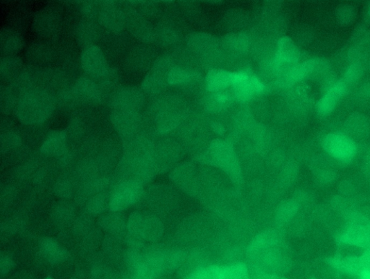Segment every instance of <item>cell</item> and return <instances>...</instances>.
Returning <instances> with one entry per match:
<instances>
[{"mask_svg":"<svg viewBox=\"0 0 370 279\" xmlns=\"http://www.w3.org/2000/svg\"><path fill=\"white\" fill-rule=\"evenodd\" d=\"M341 192L343 196L350 198L351 196L355 195L357 192L356 187L354 184L349 181H345L341 184Z\"/></svg>","mask_w":370,"mask_h":279,"instance_id":"9f6ffc18","label":"cell"},{"mask_svg":"<svg viewBox=\"0 0 370 279\" xmlns=\"http://www.w3.org/2000/svg\"><path fill=\"white\" fill-rule=\"evenodd\" d=\"M103 30L104 29L96 21L82 18L75 27L76 42L82 49L97 45L102 37Z\"/></svg>","mask_w":370,"mask_h":279,"instance_id":"cb8c5ba5","label":"cell"},{"mask_svg":"<svg viewBox=\"0 0 370 279\" xmlns=\"http://www.w3.org/2000/svg\"><path fill=\"white\" fill-rule=\"evenodd\" d=\"M15 267V261L9 254H2L0 257V273L7 276Z\"/></svg>","mask_w":370,"mask_h":279,"instance_id":"11a10c76","label":"cell"},{"mask_svg":"<svg viewBox=\"0 0 370 279\" xmlns=\"http://www.w3.org/2000/svg\"><path fill=\"white\" fill-rule=\"evenodd\" d=\"M150 209L155 213H169L175 209L179 203V195L169 186H157L149 189L144 193Z\"/></svg>","mask_w":370,"mask_h":279,"instance_id":"44dd1931","label":"cell"},{"mask_svg":"<svg viewBox=\"0 0 370 279\" xmlns=\"http://www.w3.org/2000/svg\"><path fill=\"white\" fill-rule=\"evenodd\" d=\"M360 279H370V271L364 270L360 275Z\"/></svg>","mask_w":370,"mask_h":279,"instance_id":"91938a15","label":"cell"},{"mask_svg":"<svg viewBox=\"0 0 370 279\" xmlns=\"http://www.w3.org/2000/svg\"><path fill=\"white\" fill-rule=\"evenodd\" d=\"M44 279H55V278H53V277L48 276L45 278Z\"/></svg>","mask_w":370,"mask_h":279,"instance_id":"6125c7cd","label":"cell"},{"mask_svg":"<svg viewBox=\"0 0 370 279\" xmlns=\"http://www.w3.org/2000/svg\"><path fill=\"white\" fill-rule=\"evenodd\" d=\"M25 65L19 56L2 57L0 62V75L2 81L10 84L23 71Z\"/></svg>","mask_w":370,"mask_h":279,"instance_id":"f35d334b","label":"cell"},{"mask_svg":"<svg viewBox=\"0 0 370 279\" xmlns=\"http://www.w3.org/2000/svg\"><path fill=\"white\" fill-rule=\"evenodd\" d=\"M249 279H289V278L281 275L264 274V275L250 277Z\"/></svg>","mask_w":370,"mask_h":279,"instance_id":"680465c9","label":"cell"},{"mask_svg":"<svg viewBox=\"0 0 370 279\" xmlns=\"http://www.w3.org/2000/svg\"><path fill=\"white\" fill-rule=\"evenodd\" d=\"M299 208L300 206L294 199L283 201L275 211L276 222L280 226L290 224L297 215Z\"/></svg>","mask_w":370,"mask_h":279,"instance_id":"60d3db41","label":"cell"},{"mask_svg":"<svg viewBox=\"0 0 370 279\" xmlns=\"http://www.w3.org/2000/svg\"><path fill=\"white\" fill-rule=\"evenodd\" d=\"M194 110L188 98L179 92H165L153 97L143 114L144 129L159 136L171 135Z\"/></svg>","mask_w":370,"mask_h":279,"instance_id":"6da1fadb","label":"cell"},{"mask_svg":"<svg viewBox=\"0 0 370 279\" xmlns=\"http://www.w3.org/2000/svg\"><path fill=\"white\" fill-rule=\"evenodd\" d=\"M19 279H31V278H28V277H25V278H19Z\"/></svg>","mask_w":370,"mask_h":279,"instance_id":"be15d7a7","label":"cell"},{"mask_svg":"<svg viewBox=\"0 0 370 279\" xmlns=\"http://www.w3.org/2000/svg\"><path fill=\"white\" fill-rule=\"evenodd\" d=\"M121 75L118 70L115 67H111L109 73L102 79L96 82L99 89L102 91L105 101L109 96L121 87Z\"/></svg>","mask_w":370,"mask_h":279,"instance_id":"ee69618b","label":"cell"},{"mask_svg":"<svg viewBox=\"0 0 370 279\" xmlns=\"http://www.w3.org/2000/svg\"><path fill=\"white\" fill-rule=\"evenodd\" d=\"M360 264L362 271L364 270L370 271V249L365 250L360 257Z\"/></svg>","mask_w":370,"mask_h":279,"instance_id":"6f0895ef","label":"cell"},{"mask_svg":"<svg viewBox=\"0 0 370 279\" xmlns=\"http://www.w3.org/2000/svg\"><path fill=\"white\" fill-rule=\"evenodd\" d=\"M144 242L155 243L164 234V224L154 213L134 211L127 218V231Z\"/></svg>","mask_w":370,"mask_h":279,"instance_id":"5b68a950","label":"cell"},{"mask_svg":"<svg viewBox=\"0 0 370 279\" xmlns=\"http://www.w3.org/2000/svg\"><path fill=\"white\" fill-rule=\"evenodd\" d=\"M158 57L154 46L141 42L133 44L121 64L123 71L132 77L141 76L152 69Z\"/></svg>","mask_w":370,"mask_h":279,"instance_id":"8992f818","label":"cell"},{"mask_svg":"<svg viewBox=\"0 0 370 279\" xmlns=\"http://www.w3.org/2000/svg\"><path fill=\"white\" fill-rule=\"evenodd\" d=\"M26 59L33 66L53 67L58 60L57 46L42 40L33 42L26 48Z\"/></svg>","mask_w":370,"mask_h":279,"instance_id":"ffe728a7","label":"cell"},{"mask_svg":"<svg viewBox=\"0 0 370 279\" xmlns=\"http://www.w3.org/2000/svg\"><path fill=\"white\" fill-rule=\"evenodd\" d=\"M106 102L112 110L141 111L146 105V94L142 88L138 86H122L112 93Z\"/></svg>","mask_w":370,"mask_h":279,"instance_id":"30bf717a","label":"cell"},{"mask_svg":"<svg viewBox=\"0 0 370 279\" xmlns=\"http://www.w3.org/2000/svg\"><path fill=\"white\" fill-rule=\"evenodd\" d=\"M110 178L105 174L82 183L76 194V199L79 204H85L93 196L107 191L110 183Z\"/></svg>","mask_w":370,"mask_h":279,"instance_id":"4dcf8cb0","label":"cell"},{"mask_svg":"<svg viewBox=\"0 0 370 279\" xmlns=\"http://www.w3.org/2000/svg\"><path fill=\"white\" fill-rule=\"evenodd\" d=\"M113 272L106 266L95 264L91 271L90 279H116Z\"/></svg>","mask_w":370,"mask_h":279,"instance_id":"f5cc1de1","label":"cell"},{"mask_svg":"<svg viewBox=\"0 0 370 279\" xmlns=\"http://www.w3.org/2000/svg\"><path fill=\"white\" fill-rule=\"evenodd\" d=\"M127 219L123 212L109 211L98 217V225L107 235L123 236L127 231Z\"/></svg>","mask_w":370,"mask_h":279,"instance_id":"d6a6232c","label":"cell"},{"mask_svg":"<svg viewBox=\"0 0 370 279\" xmlns=\"http://www.w3.org/2000/svg\"><path fill=\"white\" fill-rule=\"evenodd\" d=\"M197 104L198 109L210 118L222 116L239 105L232 88L220 92L207 91Z\"/></svg>","mask_w":370,"mask_h":279,"instance_id":"8fae6325","label":"cell"},{"mask_svg":"<svg viewBox=\"0 0 370 279\" xmlns=\"http://www.w3.org/2000/svg\"><path fill=\"white\" fill-rule=\"evenodd\" d=\"M39 250L43 258L50 264H60L69 259V252L58 241L52 237H44L39 242Z\"/></svg>","mask_w":370,"mask_h":279,"instance_id":"1f68e13d","label":"cell"},{"mask_svg":"<svg viewBox=\"0 0 370 279\" xmlns=\"http://www.w3.org/2000/svg\"><path fill=\"white\" fill-rule=\"evenodd\" d=\"M179 30L171 23L162 21L156 26L155 44L163 47L175 48L179 45Z\"/></svg>","mask_w":370,"mask_h":279,"instance_id":"d590c367","label":"cell"},{"mask_svg":"<svg viewBox=\"0 0 370 279\" xmlns=\"http://www.w3.org/2000/svg\"><path fill=\"white\" fill-rule=\"evenodd\" d=\"M235 72L224 69L213 70L207 73L205 78L206 90L209 92H220L232 88Z\"/></svg>","mask_w":370,"mask_h":279,"instance_id":"836d02e7","label":"cell"},{"mask_svg":"<svg viewBox=\"0 0 370 279\" xmlns=\"http://www.w3.org/2000/svg\"><path fill=\"white\" fill-rule=\"evenodd\" d=\"M122 33H113L104 29L98 45L105 55L111 67L123 63L129 51L128 40Z\"/></svg>","mask_w":370,"mask_h":279,"instance_id":"e0dca14e","label":"cell"},{"mask_svg":"<svg viewBox=\"0 0 370 279\" xmlns=\"http://www.w3.org/2000/svg\"><path fill=\"white\" fill-rule=\"evenodd\" d=\"M301 58L299 48L292 39L289 37L281 38L278 41L277 51L274 59L279 79L301 62Z\"/></svg>","mask_w":370,"mask_h":279,"instance_id":"ac0fdd59","label":"cell"},{"mask_svg":"<svg viewBox=\"0 0 370 279\" xmlns=\"http://www.w3.org/2000/svg\"><path fill=\"white\" fill-rule=\"evenodd\" d=\"M169 87L168 75L152 70L147 73L141 84L146 94L152 98L166 92Z\"/></svg>","mask_w":370,"mask_h":279,"instance_id":"e575fe53","label":"cell"},{"mask_svg":"<svg viewBox=\"0 0 370 279\" xmlns=\"http://www.w3.org/2000/svg\"><path fill=\"white\" fill-rule=\"evenodd\" d=\"M315 178L319 184L326 186L335 181L336 174L331 170L324 168L315 172Z\"/></svg>","mask_w":370,"mask_h":279,"instance_id":"db71d44e","label":"cell"},{"mask_svg":"<svg viewBox=\"0 0 370 279\" xmlns=\"http://www.w3.org/2000/svg\"><path fill=\"white\" fill-rule=\"evenodd\" d=\"M20 93L17 91L10 84H2L0 91V106L3 116H8L14 113L18 105Z\"/></svg>","mask_w":370,"mask_h":279,"instance_id":"ab89813d","label":"cell"},{"mask_svg":"<svg viewBox=\"0 0 370 279\" xmlns=\"http://www.w3.org/2000/svg\"><path fill=\"white\" fill-rule=\"evenodd\" d=\"M251 43L249 31L229 33L221 39L224 52L231 58H243L249 56Z\"/></svg>","mask_w":370,"mask_h":279,"instance_id":"603a6c76","label":"cell"},{"mask_svg":"<svg viewBox=\"0 0 370 279\" xmlns=\"http://www.w3.org/2000/svg\"><path fill=\"white\" fill-rule=\"evenodd\" d=\"M176 67L177 64L173 55L165 53L158 57L150 70L168 75Z\"/></svg>","mask_w":370,"mask_h":279,"instance_id":"c3c4849f","label":"cell"},{"mask_svg":"<svg viewBox=\"0 0 370 279\" xmlns=\"http://www.w3.org/2000/svg\"><path fill=\"white\" fill-rule=\"evenodd\" d=\"M97 21L107 30L122 33L126 28L127 21L123 5L116 1H103Z\"/></svg>","mask_w":370,"mask_h":279,"instance_id":"d6986e66","label":"cell"},{"mask_svg":"<svg viewBox=\"0 0 370 279\" xmlns=\"http://www.w3.org/2000/svg\"><path fill=\"white\" fill-rule=\"evenodd\" d=\"M347 91L346 82L336 81L324 94L317 104V111L321 116H326L339 105Z\"/></svg>","mask_w":370,"mask_h":279,"instance_id":"4316f807","label":"cell"},{"mask_svg":"<svg viewBox=\"0 0 370 279\" xmlns=\"http://www.w3.org/2000/svg\"><path fill=\"white\" fill-rule=\"evenodd\" d=\"M155 143V160L158 172L175 165L186 151L182 143L173 135L160 136Z\"/></svg>","mask_w":370,"mask_h":279,"instance_id":"7c38bea8","label":"cell"},{"mask_svg":"<svg viewBox=\"0 0 370 279\" xmlns=\"http://www.w3.org/2000/svg\"><path fill=\"white\" fill-rule=\"evenodd\" d=\"M186 45L197 57L206 55L222 47L220 39L203 32L190 35Z\"/></svg>","mask_w":370,"mask_h":279,"instance_id":"83f0119b","label":"cell"},{"mask_svg":"<svg viewBox=\"0 0 370 279\" xmlns=\"http://www.w3.org/2000/svg\"><path fill=\"white\" fill-rule=\"evenodd\" d=\"M25 41L21 33L15 28L5 27L0 33V48L2 57L15 56L21 52Z\"/></svg>","mask_w":370,"mask_h":279,"instance_id":"f546056e","label":"cell"},{"mask_svg":"<svg viewBox=\"0 0 370 279\" xmlns=\"http://www.w3.org/2000/svg\"><path fill=\"white\" fill-rule=\"evenodd\" d=\"M109 120L113 129L122 140L139 135L144 129L143 113L133 110H111Z\"/></svg>","mask_w":370,"mask_h":279,"instance_id":"9c48e42d","label":"cell"},{"mask_svg":"<svg viewBox=\"0 0 370 279\" xmlns=\"http://www.w3.org/2000/svg\"><path fill=\"white\" fill-rule=\"evenodd\" d=\"M368 163H369V166L370 168V152H369V154L368 155Z\"/></svg>","mask_w":370,"mask_h":279,"instance_id":"94428289","label":"cell"},{"mask_svg":"<svg viewBox=\"0 0 370 279\" xmlns=\"http://www.w3.org/2000/svg\"><path fill=\"white\" fill-rule=\"evenodd\" d=\"M73 88L84 105H102L105 102L96 82L87 75L76 79Z\"/></svg>","mask_w":370,"mask_h":279,"instance_id":"d4e9b609","label":"cell"},{"mask_svg":"<svg viewBox=\"0 0 370 279\" xmlns=\"http://www.w3.org/2000/svg\"><path fill=\"white\" fill-rule=\"evenodd\" d=\"M345 224L337 235L338 242L370 249V220L355 212L344 219Z\"/></svg>","mask_w":370,"mask_h":279,"instance_id":"ba28073f","label":"cell"},{"mask_svg":"<svg viewBox=\"0 0 370 279\" xmlns=\"http://www.w3.org/2000/svg\"><path fill=\"white\" fill-rule=\"evenodd\" d=\"M52 217L54 222L60 226L69 225L76 219L75 206L67 201L58 204L53 210Z\"/></svg>","mask_w":370,"mask_h":279,"instance_id":"7bdbcfd3","label":"cell"},{"mask_svg":"<svg viewBox=\"0 0 370 279\" xmlns=\"http://www.w3.org/2000/svg\"><path fill=\"white\" fill-rule=\"evenodd\" d=\"M76 279H78V278H76Z\"/></svg>","mask_w":370,"mask_h":279,"instance_id":"e7e4bbea","label":"cell"},{"mask_svg":"<svg viewBox=\"0 0 370 279\" xmlns=\"http://www.w3.org/2000/svg\"><path fill=\"white\" fill-rule=\"evenodd\" d=\"M144 185L138 180L123 179L110 192L109 211L123 212L143 198Z\"/></svg>","mask_w":370,"mask_h":279,"instance_id":"52a82bcc","label":"cell"},{"mask_svg":"<svg viewBox=\"0 0 370 279\" xmlns=\"http://www.w3.org/2000/svg\"><path fill=\"white\" fill-rule=\"evenodd\" d=\"M103 1H86L81 3L80 12L82 19L96 21Z\"/></svg>","mask_w":370,"mask_h":279,"instance_id":"816d5d0a","label":"cell"},{"mask_svg":"<svg viewBox=\"0 0 370 279\" xmlns=\"http://www.w3.org/2000/svg\"><path fill=\"white\" fill-rule=\"evenodd\" d=\"M127 16L126 28L141 43L155 44L156 26L134 8L130 1L123 3Z\"/></svg>","mask_w":370,"mask_h":279,"instance_id":"5bb4252c","label":"cell"},{"mask_svg":"<svg viewBox=\"0 0 370 279\" xmlns=\"http://www.w3.org/2000/svg\"><path fill=\"white\" fill-rule=\"evenodd\" d=\"M75 83V82H74ZM71 74L56 67H37V88L55 96L74 85Z\"/></svg>","mask_w":370,"mask_h":279,"instance_id":"2e32d148","label":"cell"},{"mask_svg":"<svg viewBox=\"0 0 370 279\" xmlns=\"http://www.w3.org/2000/svg\"><path fill=\"white\" fill-rule=\"evenodd\" d=\"M196 156L201 163L224 172L234 183L240 182L243 174L241 162L231 142L215 139L206 152Z\"/></svg>","mask_w":370,"mask_h":279,"instance_id":"3957f363","label":"cell"},{"mask_svg":"<svg viewBox=\"0 0 370 279\" xmlns=\"http://www.w3.org/2000/svg\"><path fill=\"white\" fill-rule=\"evenodd\" d=\"M64 19L62 8L49 5L35 14L32 21V30L39 40L58 42L64 32Z\"/></svg>","mask_w":370,"mask_h":279,"instance_id":"277c9868","label":"cell"},{"mask_svg":"<svg viewBox=\"0 0 370 279\" xmlns=\"http://www.w3.org/2000/svg\"><path fill=\"white\" fill-rule=\"evenodd\" d=\"M249 14L241 9H231L225 12L222 18V24L225 29L231 33L245 31L250 24Z\"/></svg>","mask_w":370,"mask_h":279,"instance_id":"74e56055","label":"cell"},{"mask_svg":"<svg viewBox=\"0 0 370 279\" xmlns=\"http://www.w3.org/2000/svg\"><path fill=\"white\" fill-rule=\"evenodd\" d=\"M81 69L95 81L105 77L111 66L102 48L98 45L82 49L80 54Z\"/></svg>","mask_w":370,"mask_h":279,"instance_id":"9a60e30c","label":"cell"},{"mask_svg":"<svg viewBox=\"0 0 370 279\" xmlns=\"http://www.w3.org/2000/svg\"><path fill=\"white\" fill-rule=\"evenodd\" d=\"M67 141L65 130L54 129L50 131L44 139L41 147V153L48 157L58 158L67 150Z\"/></svg>","mask_w":370,"mask_h":279,"instance_id":"f1b7e54d","label":"cell"},{"mask_svg":"<svg viewBox=\"0 0 370 279\" xmlns=\"http://www.w3.org/2000/svg\"><path fill=\"white\" fill-rule=\"evenodd\" d=\"M252 117L257 123L266 124L271 120L272 114V98L267 95H262L256 97L246 104Z\"/></svg>","mask_w":370,"mask_h":279,"instance_id":"8d00e7d4","label":"cell"},{"mask_svg":"<svg viewBox=\"0 0 370 279\" xmlns=\"http://www.w3.org/2000/svg\"><path fill=\"white\" fill-rule=\"evenodd\" d=\"M173 183L189 194L200 195L201 192L198 170L192 162H184L171 173Z\"/></svg>","mask_w":370,"mask_h":279,"instance_id":"7402d4cb","label":"cell"},{"mask_svg":"<svg viewBox=\"0 0 370 279\" xmlns=\"http://www.w3.org/2000/svg\"><path fill=\"white\" fill-rule=\"evenodd\" d=\"M91 216L85 213L76 218L73 222V231L75 233L80 237L87 235L94 228V222Z\"/></svg>","mask_w":370,"mask_h":279,"instance_id":"f907efd6","label":"cell"},{"mask_svg":"<svg viewBox=\"0 0 370 279\" xmlns=\"http://www.w3.org/2000/svg\"><path fill=\"white\" fill-rule=\"evenodd\" d=\"M57 109V96L45 89L36 88L20 94L14 114L24 125L42 126L53 117Z\"/></svg>","mask_w":370,"mask_h":279,"instance_id":"7a4b0ae2","label":"cell"},{"mask_svg":"<svg viewBox=\"0 0 370 279\" xmlns=\"http://www.w3.org/2000/svg\"><path fill=\"white\" fill-rule=\"evenodd\" d=\"M247 267L238 262V264L222 265L221 272L216 279H249Z\"/></svg>","mask_w":370,"mask_h":279,"instance_id":"bcb514c9","label":"cell"},{"mask_svg":"<svg viewBox=\"0 0 370 279\" xmlns=\"http://www.w3.org/2000/svg\"><path fill=\"white\" fill-rule=\"evenodd\" d=\"M55 192L59 198L69 200L76 194V185L72 179L63 178L55 186Z\"/></svg>","mask_w":370,"mask_h":279,"instance_id":"681fc988","label":"cell"},{"mask_svg":"<svg viewBox=\"0 0 370 279\" xmlns=\"http://www.w3.org/2000/svg\"><path fill=\"white\" fill-rule=\"evenodd\" d=\"M23 145V137L19 131L13 129L3 131L1 135L2 152H10L20 149Z\"/></svg>","mask_w":370,"mask_h":279,"instance_id":"f6af8a7d","label":"cell"},{"mask_svg":"<svg viewBox=\"0 0 370 279\" xmlns=\"http://www.w3.org/2000/svg\"><path fill=\"white\" fill-rule=\"evenodd\" d=\"M222 265L209 264L200 267L188 273L184 279H216L220 275Z\"/></svg>","mask_w":370,"mask_h":279,"instance_id":"7dc6e473","label":"cell"},{"mask_svg":"<svg viewBox=\"0 0 370 279\" xmlns=\"http://www.w3.org/2000/svg\"><path fill=\"white\" fill-rule=\"evenodd\" d=\"M109 200L108 190L93 196L85 205L86 213L93 217L102 216L109 208Z\"/></svg>","mask_w":370,"mask_h":279,"instance_id":"b9f144b4","label":"cell"},{"mask_svg":"<svg viewBox=\"0 0 370 279\" xmlns=\"http://www.w3.org/2000/svg\"><path fill=\"white\" fill-rule=\"evenodd\" d=\"M326 153L336 161L347 163L354 160L358 153V146L354 141L346 134L332 133L323 140Z\"/></svg>","mask_w":370,"mask_h":279,"instance_id":"4fadbf2b","label":"cell"},{"mask_svg":"<svg viewBox=\"0 0 370 279\" xmlns=\"http://www.w3.org/2000/svg\"><path fill=\"white\" fill-rule=\"evenodd\" d=\"M209 219L194 216L185 222L181 228L182 236L191 242H202L209 238L212 231V223Z\"/></svg>","mask_w":370,"mask_h":279,"instance_id":"484cf974","label":"cell"}]
</instances>
